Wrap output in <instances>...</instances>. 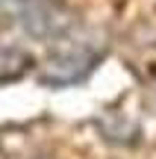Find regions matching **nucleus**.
<instances>
[{"label":"nucleus","mask_w":156,"mask_h":159,"mask_svg":"<svg viewBox=\"0 0 156 159\" xmlns=\"http://www.w3.org/2000/svg\"><path fill=\"white\" fill-rule=\"evenodd\" d=\"M12 15L35 39H59L74 27V15L56 0H15Z\"/></svg>","instance_id":"f257e3e1"},{"label":"nucleus","mask_w":156,"mask_h":159,"mask_svg":"<svg viewBox=\"0 0 156 159\" xmlns=\"http://www.w3.org/2000/svg\"><path fill=\"white\" fill-rule=\"evenodd\" d=\"M100 53H94L91 47L86 44H74L68 50H56L50 59L44 62L41 68V83L47 85H74V83H82L88 74L94 71Z\"/></svg>","instance_id":"f03ea898"},{"label":"nucleus","mask_w":156,"mask_h":159,"mask_svg":"<svg viewBox=\"0 0 156 159\" xmlns=\"http://www.w3.org/2000/svg\"><path fill=\"white\" fill-rule=\"evenodd\" d=\"M27 68H29V56H27L24 50H15V47H0V83L18 80Z\"/></svg>","instance_id":"7ed1b4c3"}]
</instances>
